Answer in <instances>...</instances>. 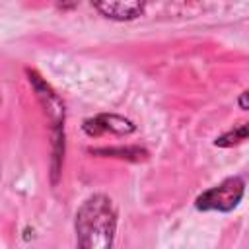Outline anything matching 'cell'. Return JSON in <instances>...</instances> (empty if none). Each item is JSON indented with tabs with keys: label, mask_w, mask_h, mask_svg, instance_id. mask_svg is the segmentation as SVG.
Returning <instances> with one entry per match:
<instances>
[{
	"label": "cell",
	"mask_w": 249,
	"mask_h": 249,
	"mask_svg": "<svg viewBox=\"0 0 249 249\" xmlns=\"http://www.w3.org/2000/svg\"><path fill=\"white\" fill-rule=\"evenodd\" d=\"M117 214L111 198L103 195L89 196L76 214L78 245L84 249H107L113 243Z\"/></svg>",
	"instance_id": "1"
},
{
	"label": "cell",
	"mask_w": 249,
	"mask_h": 249,
	"mask_svg": "<svg viewBox=\"0 0 249 249\" xmlns=\"http://www.w3.org/2000/svg\"><path fill=\"white\" fill-rule=\"evenodd\" d=\"M243 196V181L239 177H230L218 187H212L202 196H198L196 206L202 210H231Z\"/></svg>",
	"instance_id": "2"
},
{
	"label": "cell",
	"mask_w": 249,
	"mask_h": 249,
	"mask_svg": "<svg viewBox=\"0 0 249 249\" xmlns=\"http://www.w3.org/2000/svg\"><path fill=\"white\" fill-rule=\"evenodd\" d=\"M91 4L111 19H132L140 16L146 0H91Z\"/></svg>",
	"instance_id": "3"
},
{
	"label": "cell",
	"mask_w": 249,
	"mask_h": 249,
	"mask_svg": "<svg viewBox=\"0 0 249 249\" xmlns=\"http://www.w3.org/2000/svg\"><path fill=\"white\" fill-rule=\"evenodd\" d=\"M245 136H249V124H245L241 130H235V132H231V134H228V136L220 138V140H218V144H220V142H224V140H228V138H233L231 142H239V140H241V138H245ZM231 142H230V144H231Z\"/></svg>",
	"instance_id": "4"
},
{
	"label": "cell",
	"mask_w": 249,
	"mask_h": 249,
	"mask_svg": "<svg viewBox=\"0 0 249 249\" xmlns=\"http://www.w3.org/2000/svg\"><path fill=\"white\" fill-rule=\"evenodd\" d=\"M239 107L241 109H249V89L239 95Z\"/></svg>",
	"instance_id": "5"
}]
</instances>
